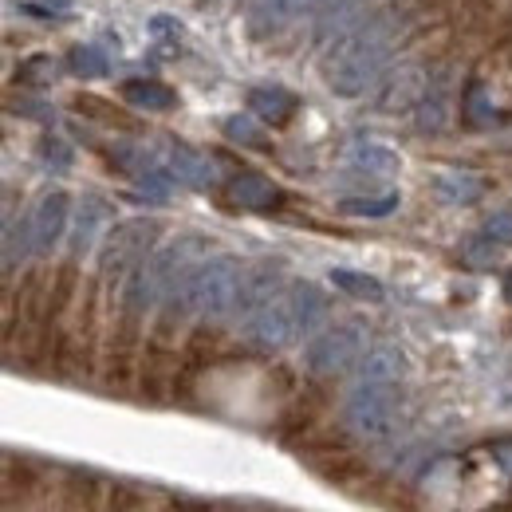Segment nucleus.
Returning a JSON list of instances; mask_svg holds the SVG:
<instances>
[{"label":"nucleus","mask_w":512,"mask_h":512,"mask_svg":"<svg viewBox=\"0 0 512 512\" xmlns=\"http://www.w3.org/2000/svg\"><path fill=\"white\" fill-rule=\"evenodd\" d=\"M323 316H327V296L316 284L296 280L272 304H264L253 320H245V335L260 351H280V347H292L296 339H304L308 331H316Z\"/></svg>","instance_id":"nucleus-2"},{"label":"nucleus","mask_w":512,"mask_h":512,"mask_svg":"<svg viewBox=\"0 0 512 512\" xmlns=\"http://www.w3.org/2000/svg\"><path fill=\"white\" fill-rule=\"evenodd\" d=\"M434 193H438L446 205H473V201H481L485 182L473 178V174H461V170H446V174L434 178Z\"/></svg>","instance_id":"nucleus-19"},{"label":"nucleus","mask_w":512,"mask_h":512,"mask_svg":"<svg viewBox=\"0 0 512 512\" xmlns=\"http://www.w3.org/2000/svg\"><path fill=\"white\" fill-rule=\"evenodd\" d=\"M461 115H465V123H473V127H489V123H493V103H489V95H485L481 83H469V91H465V99H461Z\"/></svg>","instance_id":"nucleus-26"},{"label":"nucleus","mask_w":512,"mask_h":512,"mask_svg":"<svg viewBox=\"0 0 512 512\" xmlns=\"http://www.w3.org/2000/svg\"><path fill=\"white\" fill-rule=\"evenodd\" d=\"M430 79H434V64L426 60H406L394 71H386L379 79V91H375V111L383 115H402V111H414L422 103V95L430 91Z\"/></svg>","instance_id":"nucleus-7"},{"label":"nucleus","mask_w":512,"mask_h":512,"mask_svg":"<svg viewBox=\"0 0 512 512\" xmlns=\"http://www.w3.org/2000/svg\"><path fill=\"white\" fill-rule=\"evenodd\" d=\"M154 241H158L154 217H130L123 225H115L99 249V280L103 284H127V276L146 260Z\"/></svg>","instance_id":"nucleus-4"},{"label":"nucleus","mask_w":512,"mask_h":512,"mask_svg":"<svg viewBox=\"0 0 512 512\" xmlns=\"http://www.w3.org/2000/svg\"><path fill=\"white\" fill-rule=\"evenodd\" d=\"M280 296V264L264 260L256 268H245V280H241V292H237V308L233 316H245L253 320L264 304H272Z\"/></svg>","instance_id":"nucleus-8"},{"label":"nucleus","mask_w":512,"mask_h":512,"mask_svg":"<svg viewBox=\"0 0 512 512\" xmlns=\"http://www.w3.org/2000/svg\"><path fill=\"white\" fill-rule=\"evenodd\" d=\"M493 453L505 461V473L512 477V442H497V446H493Z\"/></svg>","instance_id":"nucleus-33"},{"label":"nucleus","mask_w":512,"mask_h":512,"mask_svg":"<svg viewBox=\"0 0 512 512\" xmlns=\"http://www.w3.org/2000/svg\"><path fill=\"white\" fill-rule=\"evenodd\" d=\"M123 99L138 111H170L178 103V95L158 79H127L123 83Z\"/></svg>","instance_id":"nucleus-18"},{"label":"nucleus","mask_w":512,"mask_h":512,"mask_svg":"<svg viewBox=\"0 0 512 512\" xmlns=\"http://www.w3.org/2000/svg\"><path fill=\"white\" fill-rule=\"evenodd\" d=\"M44 162L48 166H56V170H67V162H71V154H67V146L60 142V138H44Z\"/></svg>","instance_id":"nucleus-32"},{"label":"nucleus","mask_w":512,"mask_h":512,"mask_svg":"<svg viewBox=\"0 0 512 512\" xmlns=\"http://www.w3.org/2000/svg\"><path fill=\"white\" fill-rule=\"evenodd\" d=\"M414 20H418V16H414L402 0H394L390 8L367 12L351 32H343V36L323 52L320 71H323V79H327V87H331L335 95H343V99H355V95H363L371 83H379V75H383L394 44L406 40V32H410Z\"/></svg>","instance_id":"nucleus-1"},{"label":"nucleus","mask_w":512,"mask_h":512,"mask_svg":"<svg viewBox=\"0 0 512 512\" xmlns=\"http://www.w3.org/2000/svg\"><path fill=\"white\" fill-rule=\"evenodd\" d=\"M138 190L146 193V197H170V174H162V170H146V174H138Z\"/></svg>","instance_id":"nucleus-29"},{"label":"nucleus","mask_w":512,"mask_h":512,"mask_svg":"<svg viewBox=\"0 0 512 512\" xmlns=\"http://www.w3.org/2000/svg\"><path fill=\"white\" fill-rule=\"evenodd\" d=\"M398 414H402L398 383H359L343 402V426L367 442L390 438L398 426Z\"/></svg>","instance_id":"nucleus-3"},{"label":"nucleus","mask_w":512,"mask_h":512,"mask_svg":"<svg viewBox=\"0 0 512 512\" xmlns=\"http://www.w3.org/2000/svg\"><path fill=\"white\" fill-rule=\"evenodd\" d=\"M308 8H316V0H256L253 16H249V32L253 36H276L296 16H304Z\"/></svg>","instance_id":"nucleus-10"},{"label":"nucleus","mask_w":512,"mask_h":512,"mask_svg":"<svg viewBox=\"0 0 512 512\" xmlns=\"http://www.w3.org/2000/svg\"><path fill=\"white\" fill-rule=\"evenodd\" d=\"M320 4H327V0H316V8H320Z\"/></svg>","instance_id":"nucleus-36"},{"label":"nucleus","mask_w":512,"mask_h":512,"mask_svg":"<svg viewBox=\"0 0 512 512\" xmlns=\"http://www.w3.org/2000/svg\"><path fill=\"white\" fill-rule=\"evenodd\" d=\"M339 209L347 217H386L398 209V193H383V197H343Z\"/></svg>","instance_id":"nucleus-25"},{"label":"nucleus","mask_w":512,"mask_h":512,"mask_svg":"<svg viewBox=\"0 0 512 512\" xmlns=\"http://www.w3.org/2000/svg\"><path fill=\"white\" fill-rule=\"evenodd\" d=\"M331 284L339 292L355 296V300H371V304L383 300V284L375 276H367V272H355V268H331Z\"/></svg>","instance_id":"nucleus-20"},{"label":"nucleus","mask_w":512,"mask_h":512,"mask_svg":"<svg viewBox=\"0 0 512 512\" xmlns=\"http://www.w3.org/2000/svg\"><path fill=\"white\" fill-rule=\"evenodd\" d=\"M170 170H174L178 182H186V186H193V190H209V186H217V166H213L205 154L190 150V146H174V154H170Z\"/></svg>","instance_id":"nucleus-16"},{"label":"nucleus","mask_w":512,"mask_h":512,"mask_svg":"<svg viewBox=\"0 0 512 512\" xmlns=\"http://www.w3.org/2000/svg\"><path fill=\"white\" fill-rule=\"evenodd\" d=\"M48 4H52V8H67V0H48Z\"/></svg>","instance_id":"nucleus-35"},{"label":"nucleus","mask_w":512,"mask_h":512,"mask_svg":"<svg viewBox=\"0 0 512 512\" xmlns=\"http://www.w3.org/2000/svg\"><path fill=\"white\" fill-rule=\"evenodd\" d=\"M221 130H225L229 142H241V146H253V150H264V146H268V134L256 123V115H233V119H225Z\"/></svg>","instance_id":"nucleus-24"},{"label":"nucleus","mask_w":512,"mask_h":512,"mask_svg":"<svg viewBox=\"0 0 512 512\" xmlns=\"http://www.w3.org/2000/svg\"><path fill=\"white\" fill-rule=\"evenodd\" d=\"M465 260L477 264V268H481V264H493V260H497V241H489V237L469 241V245H465Z\"/></svg>","instance_id":"nucleus-31"},{"label":"nucleus","mask_w":512,"mask_h":512,"mask_svg":"<svg viewBox=\"0 0 512 512\" xmlns=\"http://www.w3.org/2000/svg\"><path fill=\"white\" fill-rule=\"evenodd\" d=\"M75 111H83V115H91V119H99V123H107V127H123V130L134 127L127 115H119L111 103H103V99H95V95H79V99H75Z\"/></svg>","instance_id":"nucleus-28"},{"label":"nucleus","mask_w":512,"mask_h":512,"mask_svg":"<svg viewBox=\"0 0 512 512\" xmlns=\"http://www.w3.org/2000/svg\"><path fill=\"white\" fill-rule=\"evenodd\" d=\"M249 111H253L260 123L284 127L300 111V99L292 91H284V87H253L249 91Z\"/></svg>","instance_id":"nucleus-12"},{"label":"nucleus","mask_w":512,"mask_h":512,"mask_svg":"<svg viewBox=\"0 0 512 512\" xmlns=\"http://www.w3.org/2000/svg\"><path fill=\"white\" fill-rule=\"evenodd\" d=\"M67 67H71L79 79H99V75H107V71H111V60L103 56V48L79 44V48H71V56H67Z\"/></svg>","instance_id":"nucleus-23"},{"label":"nucleus","mask_w":512,"mask_h":512,"mask_svg":"<svg viewBox=\"0 0 512 512\" xmlns=\"http://www.w3.org/2000/svg\"><path fill=\"white\" fill-rule=\"evenodd\" d=\"M28 249H36L32 245V217L28 221H8V229H4V276H12L16 272V264L28 256Z\"/></svg>","instance_id":"nucleus-21"},{"label":"nucleus","mask_w":512,"mask_h":512,"mask_svg":"<svg viewBox=\"0 0 512 512\" xmlns=\"http://www.w3.org/2000/svg\"><path fill=\"white\" fill-rule=\"evenodd\" d=\"M505 292H509V300H512V272L505 276Z\"/></svg>","instance_id":"nucleus-34"},{"label":"nucleus","mask_w":512,"mask_h":512,"mask_svg":"<svg viewBox=\"0 0 512 512\" xmlns=\"http://www.w3.org/2000/svg\"><path fill=\"white\" fill-rule=\"evenodd\" d=\"M67 221H71V197L60 190L48 193L32 213V245H36V253H52L60 245Z\"/></svg>","instance_id":"nucleus-9"},{"label":"nucleus","mask_w":512,"mask_h":512,"mask_svg":"<svg viewBox=\"0 0 512 512\" xmlns=\"http://www.w3.org/2000/svg\"><path fill=\"white\" fill-rule=\"evenodd\" d=\"M225 193H229V201H233V205H241V209H256V213H268V209H276V205L284 201V193L276 190L264 174H237Z\"/></svg>","instance_id":"nucleus-11"},{"label":"nucleus","mask_w":512,"mask_h":512,"mask_svg":"<svg viewBox=\"0 0 512 512\" xmlns=\"http://www.w3.org/2000/svg\"><path fill=\"white\" fill-rule=\"evenodd\" d=\"M402 371H406L402 351H394V347H375V351H367L363 363H359V383H398Z\"/></svg>","instance_id":"nucleus-17"},{"label":"nucleus","mask_w":512,"mask_h":512,"mask_svg":"<svg viewBox=\"0 0 512 512\" xmlns=\"http://www.w3.org/2000/svg\"><path fill=\"white\" fill-rule=\"evenodd\" d=\"M355 170L359 174H375V178H386V174H394L402 162H398V154L394 150H386V146H359L355 150Z\"/></svg>","instance_id":"nucleus-22"},{"label":"nucleus","mask_w":512,"mask_h":512,"mask_svg":"<svg viewBox=\"0 0 512 512\" xmlns=\"http://www.w3.org/2000/svg\"><path fill=\"white\" fill-rule=\"evenodd\" d=\"M107 217H111L107 201L83 197V205H79V213H75V229H71V256H83L95 249V237H99V229L107 225Z\"/></svg>","instance_id":"nucleus-15"},{"label":"nucleus","mask_w":512,"mask_h":512,"mask_svg":"<svg viewBox=\"0 0 512 512\" xmlns=\"http://www.w3.org/2000/svg\"><path fill=\"white\" fill-rule=\"evenodd\" d=\"M363 351H367V331L359 323H335L308 343L304 363L316 379H339L355 363H363Z\"/></svg>","instance_id":"nucleus-5"},{"label":"nucleus","mask_w":512,"mask_h":512,"mask_svg":"<svg viewBox=\"0 0 512 512\" xmlns=\"http://www.w3.org/2000/svg\"><path fill=\"white\" fill-rule=\"evenodd\" d=\"M16 79L24 87H48V83H56V60L52 56H28L16 67Z\"/></svg>","instance_id":"nucleus-27"},{"label":"nucleus","mask_w":512,"mask_h":512,"mask_svg":"<svg viewBox=\"0 0 512 512\" xmlns=\"http://www.w3.org/2000/svg\"><path fill=\"white\" fill-rule=\"evenodd\" d=\"M205 249H209V241H205L201 233H186V237H178V241H170V245L154 249V256L142 264V272H146V284H150L154 300H166V296H170V288L190 272L193 260L205 253Z\"/></svg>","instance_id":"nucleus-6"},{"label":"nucleus","mask_w":512,"mask_h":512,"mask_svg":"<svg viewBox=\"0 0 512 512\" xmlns=\"http://www.w3.org/2000/svg\"><path fill=\"white\" fill-rule=\"evenodd\" d=\"M449 67L442 71H434V79H430V91L422 95V103L414 107L418 111V130H426V134H438V130L449 123Z\"/></svg>","instance_id":"nucleus-14"},{"label":"nucleus","mask_w":512,"mask_h":512,"mask_svg":"<svg viewBox=\"0 0 512 512\" xmlns=\"http://www.w3.org/2000/svg\"><path fill=\"white\" fill-rule=\"evenodd\" d=\"M375 0H327V8H323V16H320V24H316V40H339L343 32H351L367 12H375L371 8Z\"/></svg>","instance_id":"nucleus-13"},{"label":"nucleus","mask_w":512,"mask_h":512,"mask_svg":"<svg viewBox=\"0 0 512 512\" xmlns=\"http://www.w3.org/2000/svg\"><path fill=\"white\" fill-rule=\"evenodd\" d=\"M485 237L497 245H512V213H493L485 221Z\"/></svg>","instance_id":"nucleus-30"}]
</instances>
